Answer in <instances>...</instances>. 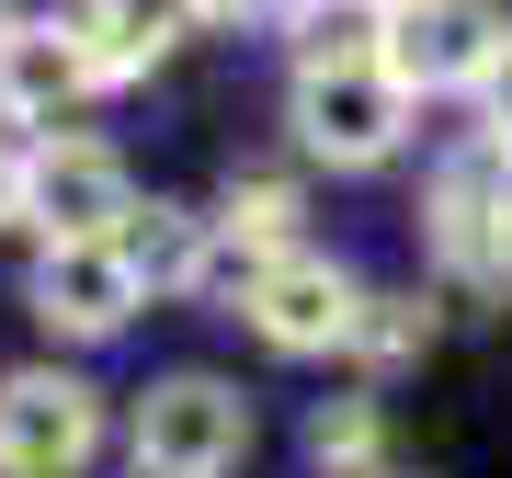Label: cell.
Segmentation results:
<instances>
[{
  "label": "cell",
  "instance_id": "cell-5",
  "mask_svg": "<svg viewBox=\"0 0 512 478\" xmlns=\"http://www.w3.org/2000/svg\"><path fill=\"white\" fill-rule=\"evenodd\" d=\"M103 456V387L69 365L0 376V478H80Z\"/></svg>",
  "mask_w": 512,
  "mask_h": 478
},
{
  "label": "cell",
  "instance_id": "cell-13",
  "mask_svg": "<svg viewBox=\"0 0 512 478\" xmlns=\"http://www.w3.org/2000/svg\"><path fill=\"white\" fill-rule=\"evenodd\" d=\"M342 353L353 365H410V353H433V308L421 296H353V331H342Z\"/></svg>",
  "mask_w": 512,
  "mask_h": 478
},
{
  "label": "cell",
  "instance_id": "cell-6",
  "mask_svg": "<svg viewBox=\"0 0 512 478\" xmlns=\"http://www.w3.org/2000/svg\"><path fill=\"white\" fill-rule=\"evenodd\" d=\"M23 217L46 239H126L137 217V171L103 137H35L23 148Z\"/></svg>",
  "mask_w": 512,
  "mask_h": 478
},
{
  "label": "cell",
  "instance_id": "cell-15",
  "mask_svg": "<svg viewBox=\"0 0 512 478\" xmlns=\"http://www.w3.org/2000/svg\"><path fill=\"white\" fill-rule=\"evenodd\" d=\"M12 217H23V148L0 137V228H12Z\"/></svg>",
  "mask_w": 512,
  "mask_h": 478
},
{
  "label": "cell",
  "instance_id": "cell-16",
  "mask_svg": "<svg viewBox=\"0 0 512 478\" xmlns=\"http://www.w3.org/2000/svg\"><path fill=\"white\" fill-rule=\"evenodd\" d=\"M330 12H387V0H330Z\"/></svg>",
  "mask_w": 512,
  "mask_h": 478
},
{
  "label": "cell",
  "instance_id": "cell-3",
  "mask_svg": "<svg viewBox=\"0 0 512 478\" xmlns=\"http://www.w3.org/2000/svg\"><path fill=\"white\" fill-rule=\"evenodd\" d=\"M501 0H387V23H376V69L399 80L410 103H433V92H478L490 80V57H501Z\"/></svg>",
  "mask_w": 512,
  "mask_h": 478
},
{
  "label": "cell",
  "instance_id": "cell-17",
  "mask_svg": "<svg viewBox=\"0 0 512 478\" xmlns=\"http://www.w3.org/2000/svg\"><path fill=\"white\" fill-rule=\"evenodd\" d=\"M205 12H217V0H205Z\"/></svg>",
  "mask_w": 512,
  "mask_h": 478
},
{
  "label": "cell",
  "instance_id": "cell-11",
  "mask_svg": "<svg viewBox=\"0 0 512 478\" xmlns=\"http://www.w3.org/2000/svg\"><path fill=\"white\" fill-rule=\"evenodd\" d=\"M296 217H308V205H296V183L285 171H228L217 183V251L228 262H274V251H296Z\"/></svg>",
  "mask_w": 512,
  "mask_h": 478
},
{
  "label": "cell",
  "instance_id": "cell-9",
  "mask_svg": "<svg viewBox=\"0 0 512 478\" xmlns=\"http://www.w3.org/2000/svg\"><path fill=\"white\" fill-rule=\"evenodd\" d=\"M35 319L57 342H114L126 319L148 308V285H137V262H126V239H46L35 251Z\"/></svg>",
  "mask_w": 512,
  "mask_h": 478
},
{
  "label": "cell",
  "instance_id": "cell-8",
  "mask_svg": "<svg viewBox=\"0 0 512 478\" xmlns=\"http://www.w3.org/2000/svg\"><path fill=\"white\" fill-rule=\"evenodd\" d=\"M103 92V57L80 46V12L57 23V12H35V23H0V114L12 126H35V137H69V114Z\"/></svg>",
  "mask_w": 512,
  "mask_h": 478
},
{
  "label": "cell",
  "instance_id": "cell-1",
  "mask_svg": "<svg viewBox=\"0 0 512 478\" xmlns=\"http://www.w3.org/2000/svg\"><path fill=\"white\" fill-rule=\"evenodd\" d=\"M421 239L456 285H512V148L501 137H456L421 183Z\"/></svg>",
  "mask_w": 512,
  "mask_h": 478
},
{
  "label": "cell",
  "instance_id": "cell-14",
  "mask_svg": "<svg viewBox=\"0 0 512 478\" xmlns=\"http://www.w3.org/2000/svg\"><path fill=\"white\" fill-rule=\"evenodd\" d=\"M478 114H490L478 137H501V148H512V35H501V57H490V80H478Z\"/></svg>",
  "mask_w": 512,
  "mask_h": 478
},
{
  "label": "cell",
  "instance_id": "cell-18",
  "mask_svg": "<svg viewBox=\"0 0 512 478\" xmlns=\"http://www.w3.org/2000/svg\"><path fill=\"white\" fill-rule=\"evenodd\" d=\"M387 478H399V467H387Z\"/></svg>",
  "mask_w": 512,
  "mask_h": 478
},
{
  "label": "cell",
  "instance_id": "cell-12",
  "mask_svg": "<svg viewBox=\"0 0 512 478\" xmlns=\"http://www.w3.org/2000/svg\"><path fill=\"white\" fill-rule=\"evenodd\" d=\"M308 467L319 478H387V410L376 399H319L308 410Z\"/></svg>",
  "mask_w": 512,
  "mask_h": 478
},
{
  "label": "cell",
  "instance_id": "cell-7",
  "mask_svg": "<svg viewBox=\"0 0 512 478\" xmlns=\"http://www.w3.org/2000/svg\"><path fill=\"white\" fill-rule=\"evenodd\" d=\"M353 296H365V285H353L330 251L296 239V251H274V262H251V274H239V319H251L274 353H342Z\"/></svg>",
  "mask_w": 512,
  "mask_h": 478
},
{
  "label": "cell",
  "instance_id": "cell-2",
  "mask_svg": "<svg viewBox=\"0 0 512 478\" xmlns=\"http://www.w3.org/2000/svg\"><path fill=\"white\" fill-rule=\"evenodd\" d=\"M126 456H137V478H228L239 456H251V399H239L228 376L183 365V376L137 387Z\"/></svg>",
  "mask_w": 512,
  "mask_h": 478
},
{
  "label": "cell",
  "instance_id": "cell-10",
  "mask_svg": "<svg viewBox=\"0 0 512 478\" xmlns=\"http://www.w3.org/2000/svg\"><path fill=\"white\" fill-rule=\"evenodd\" d=\"M194 23H205V0H80V46L103 57V80L160 69V57L194 35Z\"/></svg>",
  "mask_w": 512,
  "mask_h": 478
},
{
  "label": "cell",
  "instance_id": "cell-19",
  "mask_svg": "<svg viewBox=\"0 0 512 478\" xmlns=\"http://www.w3.org/2000/svg\"><path fill=\"white\" fill-rule=\"evenodd\" d=\"M0 23H12V12H0Z\"/></svg>",
  "mask_w": 512,
  "mask_h": 478
},
{
  "label": "cell",
  "instance_id": "cell-4",
  "mask_svg": "<svg viewBox=\"0 0 512 478\" xmlns=\"http://www.w3.org/2000/svg\"><path fill=\"white\" fill-rule=\"evenodd\" d=\"M410 137V92L376 69V57H330V69H296V148L330 171H376L399 160Z\"/></svg>",
  "mask_w": 512,
  "mask_h": 478
}]
</instances>
